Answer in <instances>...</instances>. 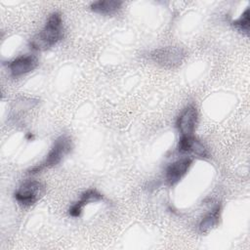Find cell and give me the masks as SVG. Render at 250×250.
Segmentation results:
<instances>
[{"instance_id": "cell-1", "label": "cell", "mask_w": 250, "mask_h": 250, "mask_svg": "<svg viewBox=\"0 0 250 250\" xmlns=\"http://www.w3.org/2000/svg\"><path fill=\"white\" fill-rule=\"evenodd\" d=\"M63 24L61 13H52L44 27L30 40L29 46L35 51H46L57 45L63 38Z\"/></svg>"}, {"instance_id": "cell-2", "label": "cell", "mask_w": 250, "mask_h": 250, "mask_svg": "<svg viewBox=\"0 0 250 250\" xmlns=\"http://www.w3.org/2000/svg\"><path fill=\"white\" fill-rule=\"evenodd\" d=\"M72 146L73 145L71 138L67 134L61 135L53 143V146H51L45 159L39 164L31 167L28 170V173L34 175L42 172L45 169H50L57 166L68 153H70Z\"/></svg>"}, {"instance_id": "cell-3", "label": "cell", "mask_w": 250, "mask_h": 250, "mask_svg": "<svg viewBox=\"0 0 250 250\" xmlns=\"http://www.w3.org/2000/svg\"><path fill=\"white\" fill-rule=\"evenodd\" d=\"M45 192V187L37 180H27L23 182L14 193L16 201L22 207L34 205Z\"/></svg>"}, {"instance_id": "cell-4", "label": "cell", "mask_w": 250, "mask_h": 250, "mask_svg": "<svg viewBox=\"0 0 250 250\" xmlns=\"http://www.w3.org/2000/svg\"><path fill=\"white\" fill-rule=\"evenodd\" d=\"M185 54L182 49L176 47H167L154 50L150 53V59L164 67H174L179 65Z\"/></svg>"}, {"instance_id": "cell-5", "label": "cell", "mask_w": 250, "mask_h": 250, "mask_svg": "<svg viewBox=\"0 0 250 250\" xmlns=\"http://www.w3.org/2000/svg\"><path fill=\"white\" fill-rule=\"evenodd\" d=\"M38 59L35 55H21L9 62L8 69L13 78H20L33 71L38 66Z\"/></svg>"}, {"instance_id": "cell-6", "label": "cell", "mask_w": 250, "mask_h": 250, "mask_svg": "<svg viewBox=\"0 0 250 250\" xmlns=\"http://www.w3.org/2000/svg\"><path fill=\"white\" fill-rule=\"evenodd\" d=\"M198 122V111L193 104L186 106L176 120V127L179 133L186 136L194 134L196 125Z\"/></svg>"}, {"instance_id": "cell-7", "label": "cell", "mask_w": 250, "mask_h": 250, "mask_svg": "<svg viewBox=\"0 0 250 250\" xmlns=\"http://www.w3.org/2000/svg\"><path fill=\"white\" fill-rule=\"evenodd\" d=\"M192 164V159L190 157H184L170 163L165 170V180L166 183L173 187L178 184L183 177L188 173L189 167Z\"/></svg>"}, {"instance_id": "cell-8", "label": "cell", "mask_w": 250, "mask_h": 250, "mask_svg": "<svg viewBox=\"0 0 250 250\" xmlns=\"http://www.w3.org/2000/svg\"><path fill=\"white\" fill-rule=\"evenodd\" d=\"M178 150L181 153H192L200 158L208 157L207 148L194 135H182L179 139Z\"/></svg>"}, {"instance_id": "cell-9", "label": "cell", "mask_w": 250, "mask_h": 250, "mask_svg": "<svg viewBox=\"0 0 250 250\" xmlns=\"http://www.w3.org/2000/svg\"><path fill=\"white\" fill-rule=\"evenodd\" d=\"M104 195L95 188H89L82 192L80 198L74 202L68 209V214L72 218H78L81 216L83 212V208L85 205L91 202H98L103 200Z\"/></svg>"}, {"instance_id": "cell-10", "label": "cell", "mask_w": 250, "mask_h": 250, "mask_svg": "<svg viewBox=\"0 0 250 250\" xmlns=\"http://www.w3.org/2000/svg\"><path fill=\"white\" fill-rule=\"evenodd\" d=\"M123 1L119 0H98L91 3L90 8L94 13L104 16L116 14L122 7Z\"/></svg>"}, {"instance_id": "cell-11", "label": "cell", "mask_w": 250, "mask_h": 250, "mask_svg": "<svg viewBox=\"0 0 250 250\" xmlns=\"http://www.w3.org/2000/svg\"><path fill=\"white\" fill-rule=\"evenodd\" d=\"M221 217V206L216 205L212 210H210L200 221L199 223V230L204 233L215 228L220 221Z\"/></svg>"}, {"instance_id": "cell-12", "label": "cell", "mask_w": 250, "mask_h": 250, "mask_svg": "<svg viewBox=\"0 0 250 250\" xmlns=\"http://www.w3.org/2000/svg\"><path fill=\"white\" fill-rule=\"evenodd\" d=\"M232 25L241 33L248 36L249 33V8L247 7L245 11L240 15V17L232 21Z\"/></svg>"}, {"instance_id": "cell-13", "label": "cell", "mask_w": 250, "mask_h": 250, "mask_svg": "<svg viewBox=\"0 0 250 250\" xmlns=\"http://www.w3.org/2000/svg\"><path fill=\"white\" fill-rule=\"evenodd\" d=\"M25 139L28 140V141H31V140L34 139V136H33V134H31V133H27L26 136H25Z\"/></svg>"}]
</instances>
